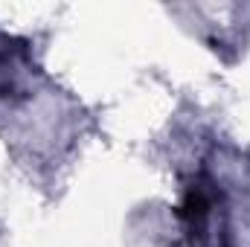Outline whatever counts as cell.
Wrapping results in <instances>:
<instances>
[{
  "mask_svg": "<svg viewBox=\"0 0 250 247\" xmlns=\"http://www.w3.org/2000/svg\"><path fill=\"white\" fill-rule=\"evenodd\" d=\"M12 87V50L9 38H0V93Z\"/></svg>",
  "mask_w": 250,
  "mask_h": 247,
  "instance_id": "cell-1",
  "label": "cell"
}]
</instances>
